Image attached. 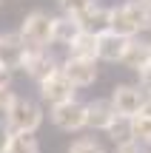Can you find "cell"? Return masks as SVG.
Returning <instances> with one entry per match:
<instances>
[{
	"label": "cell",
	"mask_w": 151,
	"mask_h": 153,
	"mask_svg": "<svg viewBox=\"0 0 151 153\" xmlns=\"http://www.w3.org/2000/svg\"><path fill=\"white\" fill-rule=\"evenodd\" d=\"M151 26V6L148 0H128L111 9V31L125 40H134L140 31Z\"/></svg>",
	"instance_id": "1"
},
{
	"label": "cell",
	"mask_w": 151,
	"mask_h": 153,
	"mask_svg": "<svg viewBox=\"0 0 151 153\" xmlns=\"http://www.w3.org/2000/svg\"><path fill=\"white\" fill-rule=\"evenodd\" d=\"M23 43L29 45L32 51H40V48H49L54 43V17L46 14V11H29L20 23V31Z\"/></svg>",
	"instance_id": "2"
},
{
	"label": "cell",
	"mask_w": 151,
	"mask_h": 153,
	"mask_svg": "<svg viewBox=\"0 0 151 153\" xmlns=\"http://www.w3.org/2000/svg\"><path fill=\"white\" fill-rule=\"evenodd\" d=\"M6 125L11 133H34L43 125V108L26 97H17V102L6 111Z\"/></svg>",
	"instance_id": "3"
},
{
	"label": "cell",
	"mask_w": 151,
	"mask_h": 153,
	"mask_svg": "<svg viewBox=\"0 0 151 153\" xmlns=\"http://www.w3.org/2000/svg\"><path fill=\"white\" fill-rule=\"evenodd\" d=\"M108 99H111L117 116H123V119H134L137 114L148 111V97H146V91H143L140 85L120 82V85H114V91H111Z\"/></svg>",
	"instance_id": "4"
},
{
	"label": "cell",
	"mask_w": 151,
	"mask_h": 153,
	"mask_svg": "<svg viewBox=\"0 0 151 153\" xmlns=\"http://www.w3.org/2000/svg\"><path fill=\"white\" fill-rule=\"evenodd\" d=\"M49 116L54 122V128H60L66 133H77L83 128H89V108H86V102H77V99L54 105L49 111Z\"/></svg>",
	"instance_id": "5"
},
{
	"label": "cell",
	"mask_w": 151,
	"mask_h": 153,
	"mask_svg": "<svg viewBox=\"0 0 151 153\" xmlns=\"http://www.w3.org/2000/svg\"><path fill=\"white\" fill-rule=\"evenodd\" d=\"M40 99L49 102V108L63 105V102H71V99H74V85H71V79L63 74V68L54 71L46 82H40Z\"/></svg>",
	"instance_id": "6"
},
{
	"label": "cell",
	"mask_w": 151,
	"mask_h": 153,
	"mask_svg": "<svg viewBox=\"0 0 151 153\" xmlns=\"http://www.w3.org/2000/svg\"><path fill=\"white\" fill-rule=\"evenodd\" d=\"M29 51H32V48L23 43L20 34H0V65H3V68H9V71L23 68Z\"/></svg>",
	"instance_id": "7"
},
{
	"label": "cell",
	"mask_w": 151,
	"mask_h": 153,
	"mask_svg": "<svg viewBox=\"0 0 151 153\" xmlns=\"http://www.w3.org/2000/svg\"><path fill=\"white\" fill-rule=\"evenodd\" d=\"M60 62L54 60V57L49 54V48H40V51H29V57H26V62H23V71H26L29 76H32L34 82H46L54 71H60Z\"/></svg>",
	"instance_id": "8"
},
{
	"label": "cell",
	"mask_w": 151,
	"mask_h": 153,
	"mask_svg": "<svg viewBox=\"0 0 151 153\" xmlns=\"http://www.w3.org/2000/svg\"><path fill=\"white\" fill-rule=\"evenodd\" d=\"M77 23H80V28H83L86 34L100 37V34L111 31V9H106V6H100V3H91L86 11L77 14Z\"/></svg>",
	"instance_id": "9"
},
{
	"label": "cell",
	"mask_w": 151,
	"mask_h": 153,
	"mask_svg": "<svg viewBox=\"0 0 151 153\" xmlns=\"http://www.w3.org/2000/svg\"><path fill=\"white\" fill-rule=\"evenodd\" d=\"M63 74L71 79L74 88H89L97 79V60H83V57H68L63 62Z\"/></svg>",
	"instance_id": "10"
},
{
	"label": "cell",
	"mask_w": 151,
	"mask_h": 153,
	"mask_svg": "<svg viewBox=\"0 0 151 153\" xmlns=\"http://www.w3.org/2000/svg\"><path fill=\"white\" fill-rule=\"evenodd\" d=\"M86 108H89V128L91 131H108L120 119L111 99H91V102H86Z\"/></svg>",
	"instance_id": "11"
},
{
	"label": "cell",
	"mask_w": 151,
	"mask_h": 153,
	"mask_svg": "<svg viewBox=\"0 0 151 153\" xmlns=\"http://www.w3.org/2000/svg\"><path fill=\"white\" fill-rule=\"evenodd\" d=\"M97 60H106V62H123V54L125 48H128V40L120 37V34L114 31H106L97 37Z\"/></svg>",
	"instance_id": "12"
},
{
	"label": "cell",
	"mask_w": 151,
	"mask_h": 153,
	"mask_svg": "<svg viewBox=\"0 0 151 153\" xmlns=\"http://www.w3.org/2000/svg\"><path fill=\"white\" fill-rule=\"evenodd\" d=\"M123 65L140 74L146 65H151V43H140V40H128V48L123 54Z\"/></svg>",
	"instance_id": "13"
},
{
	"label": "cell",
	"mask_w": 151,
	"mask_h": 153,
	"mask_svg": "<svg viewBox=\"0 0 151 153\" xmlns=\"http://www.w3.org/2000/svg\"><path fill=\"white\" fill-rule=\"evenodd\" d=\"M80 34H83V28H80L77 17H71V14L54 17V43H60V45H66V48H68Z\"/></svg>",
	"instance_id": "14"
},
{
	"label": "cell",
	"mask_w": 151,
	"mask_h": 153,
	"mask_svg": "<svg viewBox=\"0 0 151 153\" xmlns=\"http://www.w3.org/2000/svg\"><path fill=\"white\" fill-rule=\"evenodd\" d=\"M97 37L94 34H80L71 45H68V57H83V60H97Z\"/></svg>",
	"instance_id": "15"
},
{
	"label": "cell",
	"mask_w": 151,
	"mask_h": 153,
	"mask_svg": "<svg viewBox=\"0 0 151 153\" xmlns=\"http://www.w3.org/2000/svg\"><path fill=\"white\" fill-rule=\"evenodd\" d=\"M131 125V139L140 145H151V108L143 111V114H137L134 119H128Z\"/></svg>",
	"instance_id": "16"
},
{
	"label": "cell",
	"mask_w": 151,
	"mask_h": 153,
	"mask_svg": "<svg viewBox=\"0 0 151 153\" xmlns=\"http://www.w3.org/2000/svg\"><path fill=\"white\" fill-rule=\"evenodd\" d=\"M6 153H40V142L34 133H11Z\"/></svg>",
	"instance_id": "17"
},
{
	"label": "cell",
	"mask_w": 151,
	"mask_h": 153,
	"mask_svg": "<svg viewBox=\"0 0 151 153\" xmlns=\"http://www.w3.org/2000/svg\"><path fill=\"white\" fill-rule=\"evenodd\" d=\"M108 136H111V142L114 145H123V142H131V125H128V119H123V116H120L117 122H114L111 128H108Z\"/></svg>",
	"instance_id": "18"
},
{
	"label": "cell",
	"mask_w": 151,
	"mask_h": 153,
	"mask_svg": "<svg viewBox=\"0 0 151 153\" xmlns=\"http://www.w3.org/2000/svg\"><path fill=\"white\" fill-rule=\"evenodd\" d=\"M91 3H94V0H57L60 11H63V14H71V17H77L80 11H86Z\"/></svg>",
	"instance_id": "19"
},
{
	"label": "cell",
	"mask_w": 151,
	"mask_h": 153,
	"mask_svg": "<svg viewBox=\"0 0 151 153\" xmlns=\"http://www.w3.org/2000/svg\"><path fill=\"white\" fill-rule=\"evenodd\" d=\"M68 153H106V150H103V145L94 142V139H77V142H71Z\"/></svg>",
	"instance_id": "20"
},
{
	"label": "cell",
	"mask_w": 151,
	"mask_h": 153,
	"mask_svg": "<svg viewBox=\"0 0 151 153\" xmlns=\"http://www.w3.org/2000/svg\"><path fill=\"white\" fill-rule=\"evenodd\" d=\"M14 102H17V94L11 91V88H0V114L6 116V111H9Z\"/></svg>",
	"instance_id": "21"
},
{
	"label": "cell",
	"mask_w": 151,
	"mask_h": 153,
	"mask_svg": "<svg viewBox=\"0 0 151 153\" xmlns=\"http://www.w3.org/2000/svg\"><path fill=\"white\" fill-rule=\"evenodd\" d=\"M9 142H11V128L6 125V119H0V153H6Z\"/></svg>",
	"instance_id": "22"
},
{
	"label": "cell",
	"mask_w": 151,
	"mask_h": 153,
	"mask_svg": "<svg viewBox=\"0 0 151 153\" xmlns=\"http://www.w3.org/2000/svg\"><path fill=\"white\" fill-rule=\"evenodd\" d=\"M143 148H146V145H140V142H134V139H131V142L117 145V150H114V153H146Z\"/></svg>",
	"instance_id": "23"
},
{
	"label": "cell",
	"mask_w": 151,
	"mask_h": 153,
	"mask_svg": "<svg viewBox=\"0 0 151 153\" xmlns=\"http://www.w3.org/2000/svg\"><path fill=\"white\" fill-rule=\"evenodd\" d=\"M140 88H143L146 94H151V65H146V68L140 71Z\"/></svg>",
	"instance_id": "24"
},
{
	"label": "cell",
	"mask_w": 151,
	"mask_h": 153,
	"mask_svg": "<svg viewBox=\"0 0 151 153\" xmlns=\"http://www.w3.org/2000/svg\"><path fill=\"white\" fill-rule=\"evenodd\" d=\"M148 108H151V94H148Z\"/></svg>",
	"instance_id": "25"
},
{
	"label": "cell",
	"mask_w": 151,
	"mask_h": 153,
	"mask_svg": "<svg viewBox=\"0 0 151 153\" xmlns=\"http://www.w3.org/2000/svg\"><path fill=\"white\" fill-rule=\"evenodd\" d=\"M148 6H151V0H148Z\"/></svg>",
	"instance_id": "26"
}]
</instances>
